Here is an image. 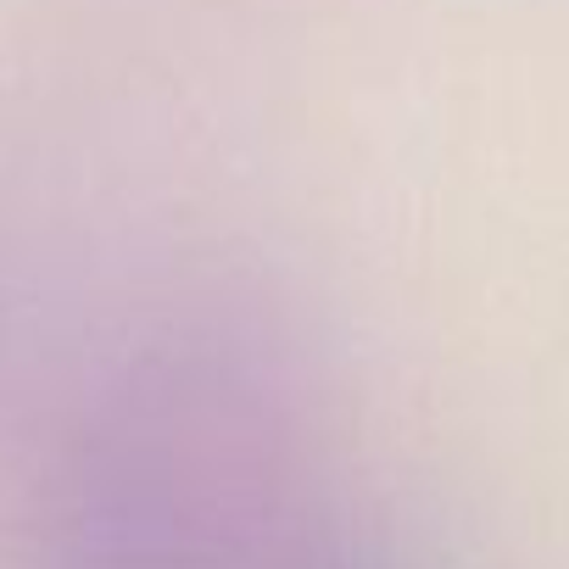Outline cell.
I'll list each match as a JSON object with an SVG mask.
<instances>
[{
	"mask_svg": "<svg viewBox=\"0 0 569 569\" xmlns=\"http://www.w3.org/2000/svg\"><path fill=\"white\" fill-rule=\"evenodd\" d=\"M297 569H391V563L375 552H358V547H325V552H308Z\"/></svg>",
	"mask_w": 569,
	"mask_h": 569,
	"instance_id": "obj_1",
	"label": "cell"
}]
</instances>
